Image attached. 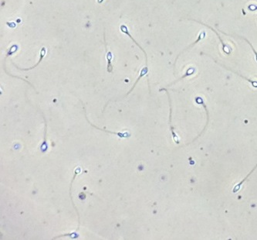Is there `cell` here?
<instances>
[{
	"mask_svg": "<svg viewBox=\"0 0 257 240\" xmlns=\"http://www.w3.org/2000/svg\"><path fill=\"white\" fill-rule=\"evenodd\" d=\"M188 20H191V19H188ZM194 21H195V22H197V23H201L202 25H204V26H205V27H209V29H211L212 30L213 32H214V33H216V34L217 35V37H219V40H220V42H221V43H222V45H223V51H224V53L225 54H228V55H229L231 54V50L230 49H229V48L227 47V46H226V44H225L224 43V42L223 41V40H222L221 39V37H220V36H219V33H217V31H216V30H214V29L212 28V27H210V26H209V25H206V24H205V23H202V22H200V21H197V20H194Z\"/></svg>",
	"mask_w": 257,
	"mask_h": 240,
	"instance_id": "obj_4",
	"label": "cell"
},
{
	"mask_svg": "<svg viewBox=\"0 0 257 240\" xmlns=\"http://www.w3.org/2000/svg\"><path fill=\"white\" fill-rule=\"evenodd\" d=\"M195 69L194 68H188V70H187V71H186V73L185 74V75H183L182 77H181V78H179V79H178L177 80V81H174V82H172L171 83V84H170V85H173V84H175V83H176V82H178V81H181V80H182L183 78H186L187 76H190V75H193V74L195 73Z\"/></svg>",
	"mask_w": 257,
	"mask_h": 240,
	"instance_id": "obj_12",
	"label": "cell"
},
{
	"mask_svg": "<svg viewBox=\"0 0 257 240\" xmlns=\"http://www.w3.org/2000/svg\"><path fill=\"white\" fill-rule=\"evenodd\" d=\"M120 31H121L122 33H125V34L127 35V36H128V37H130V38L132 40H133L134 43H135V44L137 45V46H138L139 48H140L141 50L142 51L144 52V54H145V60H146V61H145V66L148 67V56H147V53H146V52H145V50H144L143 48H142L141 46L140 45H139V43H137V41H136V40H134V39L133 37H132V36L130 34V33H129V32H128V29H127V27H126L125 25H121V26H120Z\"/></svg>",
	"mask_w": 257,
	"mask_h": 240,
	"instance_id": "obj_2",
	"label": "cell"
},
{
	"mask_svg": "<svg viewBox=\"0 0 257 240\" xmlns=\"http://www.w3.org/2000/svg\"><path fill=\"white\" fill-rule=\"evenodd\" d=\"M238 37H239V38H242V39H243L244 40H246V42H247L248 43H249V46H251V48H252V51L254 52V54H255V60H256V62H257V52H256V50H255V49H254V47L253 46H252V45L250 43V42L249 41V40H247V39H246V38H244V37H240V36H238Z\"/></svg>",
	"mask_w": 257,
	"mask_h": 240,
	"instance_id": "obj_15",
	"label": "cell"
},
{
	"mask_svg": "<svg viewBox=\"0 0 257 240\" xmlns=\"http://www.w3.org/2000/svg\"><path fill=\"white\" fill-rule=\"evenodd\" d=\"M103 1H104V0H97V2H99V3H101V2H102Z\"/></svg>",
	"mask_w": 257,
	"mask_h": 240,
	"instance_id": "obj_17",
	"label": "cell"
},
{
	"mask_svg": "<svg viewBox=\"0 0 257 240\" xmlns=\"http://www.w3.org/2000/svg\"><path fill=\"white\" fill-rule=\"evenodd\" d=\"M17 49H18V46H17L16 45H13V46H12L11 47H10L9 50V52H8V53H7V54H6V56H5V59H4V62H3V65H4V71H5V73L8 74V75H9V76H12V77H16V78H19V79H22V78H20V77H17V76H12V75H9V74L8 72H7V71H6V69H5V61H6L7 57H8L9 56V55L12 54H14V53H15V52H16V51H17ZM22 80H23V79H22ZM23 81H25V80H23ZM26 81V82L28 83V84H30V82H28V81Z\"/></svg>",
	"mask_w": 257,
	"mask_h": 240,
	"instance_id": "obj_6",
	"label": "cell"
},
{
	"mask_svg": "<svg viewBox=\"0 0 257 240\" xmlns=\"http://www.w3.org/2000/svg\"><path fill=\"white\" fill-rule=\"evenodd\" d=\"M73 235H76L77 237H78V234L75 233V232H73V233L64 234V235H59V236L54 237V238H53V239H56V238H61V237H63V236H70V237H71V238H76V237L73 236Z\"/></svg>",
	"mask_w": 257,
	"mask_h": 240,
	"instance_id": "obj_14",
	"label": "cell"
},
{
	"mask_svg": "<svg viewBox=\"0 0 257 240\" xmlns=\"http://www.w3.org/2000/svg\"><path fill=\"white\" fill-rule=\"evenodd\" d=\"M205 37V31H202V33H199V35H198V38H197V40H195V42H194V43H191V45H189V46H188V47H186V48H185V50H182V51H181V53H180V54H178V56H177L176 59H175V64H176V61H177V60H178V57H180V55H181V54H183V53H184V52H185V50H188V49H190V48H191V47H192V46H195V45L196 44V43H198V42H199V41H200V40H202V39H204V37Z\"/></svg>",
	"mask_w": 257,
	"mask_h": 240,
	"instance_id": "obj_8",
	"label": "cell"
},
{
	"mask_svg": "<svg viewBox=\"0 0 257 240\" xmlns=\"http://www.w3.org/2000/svg\"><path fill=\"white\" fill-rule=\"evenodd\" d=\"M248 9L250 10V11H255V10H257V6L255 5H249L248 6Z\"/></svg>",
	"mask_w": 257,
	"mask_h": 240,
	"instance_id": "obj_16",
	"label": "cell"
},
{
	"mask_svg": "<svg viewBox=\"0 0 257 240\" xmlns=\"http://www.w3.org/2000/svg\"><path fill=\"white\" fill-rule=\"evenodd\" d=\"M85 117H86V119H87V120L88 123H89L90 124H91L92 126L95 127L96 129H100V130H101V131H104V132H106V133H111V134L117 135V136H118V137H120V138H128V137H130V133H129V132H124V133H115V132H111V131H107V130H105V129H100L99 127H97V126H94V125L91 124V123H90V121H89V120H88L87 118V115H86V113H85Z\"/></svg>",
	"mask_w": 257,
	"mask_h": 240,
	"instance_id": "obj_5",
	"label": "cell"
},
{
	"mask_svg": "<svg viewBox=\"0 0 257 240\" xmlns=\"http://www.w3.org/2000/svg\"><path fill=\"white\" fill-rule=\"evenodd\" d=\"M105 47H106V50H107V55H106V57H107V71H108L109 73H111L113 70V66H112V65H111V60H112V58H113V55L111 51H108V50H107V46L106 43H105Z\"/></svg>",
	"mask_w": 257,
	"mask_h": 240,
	"instance_id": "obj_10",
	"label": "cell"
},
{
	"mask_svg": "<svg viewBox=\"0 0 257 240\" xmlns=\"http://www.w3.org/2000/svg\"><path fill=\"white\" fill-rule=\"evenodd\" d=\"M46 48H45V47H43V48H42V49H41V50H40V60H39V61L37 62V63H36V65H34V66L31 67V68H19V67H17L16 65H15L16 68H18L19 70H22V71H30V70L33 69V68H36V67H37V66H38L39 65H40V62H41L42 61H43V57H44V56H45V55H46Z\"/></svg>",
	"mask_w": 257,
	"mask_h": 240,
	"instance_id": "obj_7",
	"label": "cell"
},
{
	"mask_svg": "<svg viewBox=\"0 0 257 240\" xmlns=\"http://www.w3.org/2000/svg\"><path fill=\"white\" fill-rule=\"evenodd\" d=\"M166 91L167 94H168V101H169V106H170V113H169V126H170V130L171 132V134H172V137H173L174 141H175L176 143H179V139H178V135L176 134V133L175 132V129H174L173 126H172V123H171V98H170V94L169 92L168 91V90L165 89V88H162L160 89V91Z\"/></svg>",
	"mask_w": 257,
	"mask_h": 240,
	"instance_id": "obj_1",
	"label": "cell"
},
{
	"mask_svg": "<svg viewBox=\"0 0 257 240\" xmlns=\"http://www.w3.org/2000/svg\"><path fill=\"white\" fill-rule=\"evenodd\" d=\"M45 121V131H44V140H43V143L41 146V151L42 153H45L47 150V142H46V131H47V124H46V119L44 118Z\"/></svg>",
	"mask_w": 257,
	"mask_h": 240,
	"instance_id": "obj_11",
	"label": "cell"
},
{
	"mask_svg": "<svg viewBox=\"0 0 257 240\" xmlns=\"http://www.w3.org/2000/svg\"><path fill=\"white\" fill-rule=\"evenodd\" d=\"M80 172H81V168H80V167H76V169H75V171H74V175H73V177L72 181H71L70 187V198H71V201H72L73 206L74 207V209H75V210H76L77 213V216H78V227H77V230H79L80 225V215H79V212H78V211H77V209L76 206H75L74 202L73 201L72 195H71V187H72V184H73V181H74V180H75V178H76L77 175H78V174H79Z\"/></svg>",
	"mask_w": 257,
	"mask_h": 240,
	"instance_id": "obj_3",
	"label": "cell"
},
{
	"mask_svg": "<svg viewBox=\"0 0 257 240\" xmlns=\"http://www.w3.org/2000/svg\"><path fill=\"white\" fill-rule=\"evenodd\" d=\"M148 67H147V66H145V68H142V70H141V72H140V75H139V77H138V78H137V81H136L135 83L134 84V85H133V87H132L131 89H130V91H128V93H127V94H126L125 97H127V96L128 95V94H130V93L131 92V91H133L134 89V88H135L136 85H137V82H138V81H140V79L142 78V77H144V76H145V75H146L147 74H148Z\"/></svg>",
	"mask_w": 257,
	"mask_h": 240,
	"instance_id": "obj_9",
	"label": "cell"
},
{
	"mask_svg": "<svg viewBox=\"0 0 257 240\" xmlns=\"http://www.w3.org/2000/svg\"><path fill=\"white\" fill-rule=\"evenodd\" d=\"M256 167H257V164H256V166H255V167H254L253 169H252V171H251V172H250V173H249V174H248V175H247V176H246V178H244V180H243V181H241V182H240V183H239V184H236V186H235V187H234V188H233V190H232V193H234V194H236V193H237V192H238V191H239V189H240V187H241V185H242V183H243V182H244V181H246V178H247V177H249V175H250V174H251V173H252V171H254V170H255V168H256Z\"/></svg>",
	"mask_w": 257,
	"mask_h": 240,
	"instance_id": "obj_13",
	"label": "cell"
}]
</instances>
